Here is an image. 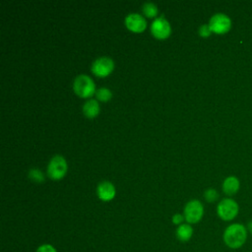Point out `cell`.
Returning a JSON list of instances; mask_svg holds the SVG:
<instances>
[{"instance_id":"6da1fadb","label":"cell","mask_w":252,"mask_h":252,"mask_svg":"<svg viewBox=\"0 0 252 252\" xmlns=\"http://www.w3.org/2000/svg\"><path fill=\"white\" fill-rule=\"evenodd\" d=\"M222 238L227 247L231 249L240 248L246 241L247 228L241 223H232L225 228Z\"/></svg>"},{"instance_id":"7a4b0ae2","label":"cell","mask_w":252,"mask_h":252,"mask_svg":"<svg viewBox=\"0 0 252 252\" xmlns=\"http://www.w3.org/2000/svg\"><path fill=\"white\" fill-rule=\"evenodd\" d=\"M73 89L76 94L81 97H90L95 94V86L93 79L87 75H79L74 79Z\"/></svg>"},{"instance_id":"3957f363","label":"cell","mask_w":252,"mask_h":252,"mask_svg":"<svg viewBox=\"0 0 252 252\" xmlns=\"http://www.w3.org/2000/svg\"><path fill=\"white\" fill-rule=\"evenodd\" d=\"M67 171V162L62 156L55 155L47 165V175L54 180L61 179Z\"/></svg>"},{"instance_id":"277c9868","label":"cell","mask_w":252,"mask_h":252,"mask_svg":"<svg viewBox=\"0 0 252 252\" xmlns=\"http://www.w3.org/2000/svg\"><path fill=\"white\" fill-rule=\"evenodd\" d=\"M238 210L239 208L237 203L230 198L222 199L217 207L218 216L222 220H226V221L233 220L237 216Z\"/></svg>"},{"instance_id":"5b68a950","label":"cell","mask_w":252,"mask_h":252,"mask_svg":"<svg viewBox=\"0 0 252 252\" xmlns=\"http://www.w3.org/2000/svg\"><path fill=\"white\" fill-rule=\"evenodd\" d=\"M204 215V207L198 200L189 201L184 208V218L187 223H197Z\"/></svg>"},{"instance_id":"8992f818","label":"cell","mask_w":252,"mask_h":252,"mask_svg":"<svg viewBox=\"0 0 252 252\" xmlns=\"http://www.w3.org/2000/svg\"><path fill=\"white\" fill-rule=\"evenodd\" d=\"M209 26L213 32L218 33V34H223L230 30L231 21L226 15L218 13V14H215L210 19Z\"/></svg>"},{"instance_id":"52a82bcc","label":"cell","mask_w":252,"mask_h":252,"mask_svg":"<svg viewBox=\"0 0 252 252\" xmlns=\"http://www.w3.org/2000/svg\"><path fill=\"white\" fill-rule=\"evenodd\" d=\"M113 60L106 56L95 59L92 64V72L97 77H106L113 71Z\"/></svg>"},{"instance_id":"ba28073f","label":"cell","mask_w":252,"mask_h":252,"mask_svg":"<svg viewBox=\"0 0 252 252\" xmlns=\"http://www.w3.org/2000/svg\"><path fill=\"white\" fill-rule=\"evenodd\" d=\"M171 32L170 25L164 17L156 18L151 25V32L158 39H164L169 36Z\"/></svg>"},{"instance_id":"9c48e42d","label":"cell","mask_w":252,"mask_h":252,"mask_svg":"<svg viewBox=\"0 0 252 252\" xmlns=\"http://www.w3.org/2000/svg\"><path fill=\"white\" fill-rule=\"evenodd\" d=\"M125 26L131 32H142L147 28V22L142 15L131 13L125 18Z\"/></svg>"},{"instance_id":"30bf717a","label":"cell","mask_w":252,"mask_h":252,"mask_svg":"<svg viewBox=\"0 0 252 252\" xmlns=\"http://www.w3.org/2000/svg\"><path fill=\"white\" fill-rule=\"evenodd\" d=\"M96 194L100 200L110 201L115 196V187L109 181H102L96 187Z\"/></svg>"},{"instance_id":"8fae6325","label":"cell","mask_w":252,"mask_h":252,"mask_svg":"<svg viewBox=\"0 0 252 252\" xmlns=\"http://www.w3.org/2000/svg\"><path fill=\"white\" fill-rule=\"evenodd\" d=\"M239 186V180L235 176H229L224 179L222 183V190L226 195L231 196L238 191Z\"/></svg>"},{"instance_id":"7c38bea8","label":"cell","mask_w":252,"mask_h":252,"mask_svg":"<svg viewBox=\"0 0 252 252\" xmlns=\"http://www.w3.org/2000/svg\"><path fill=\"white\" fill-rule=\"evenodd\" d=\"M193 235V228L190 223H182L176 228V237L181 242H187Z\"/></svg>"},{"instance_id":"4fadbf2b","label":"cell","mask_w":252,"mask_h":252,"mask_svg":"<svg viewBox=\"0 0 252 252\" xmlns=\"http://www.w3.org/2000/svg\"><path fill=\"white\" fill-rule=\"evenodd\" d=\"M83 112L86 117L94 118L99 112V104L95 99H89L83 105Z\"/></svg>"},{"instance_id":"5bb4252c","label":"cell","mask_w":252,"mask_h":252,"mask_svg":"<svg viewBox=\"0 0 252 252\" xmlns=\"http://www.w3.org/2000/svg\"><path fill=\"white\" fill-rule=\"evenodd\" d=\"M142 11L144 13V15L148 18H154L157 16L158 10V7L152 3V2H146L143 6H142Z\"/></svg>"},{"instance_id":"9a60e30c","label":"cell","mask_w":252,"mask_h":252,"mask_svg":"<svg viewBox=\"0 0 252 252\" xmlns=\"http://www.w3.org/2000/svg\"><path fill=\"white\" fill-rule=\"evenodd\" d=\"M95 97L100 100V101H108L111 96H112V93L109 89L107 88H99L98 90L95 91Z\"/></svg>"},{"instance_id":"2e32d148","label":"cell","mask_w":252,"mask_h":252,"mask_svg":"<svg viewBox=\"0 0 252 252\" xmlns=\"http://www.w3.org/2000/svg\"><path fill=\"white\" fill-rule=\"evenodd\" d=\"M29 178L36 183H41L44 181L43 173L37 168H32L29 170Z\"/></svg>"},{"instance_id":"e0dca14e","label":"cell","mask_w":252,"mask_h":252,"mask_svg":"<svg viewBox=\"0 0 252 252\" xmlns=\"http://www.w3.org/2000/svg\"><path fill=\"white\" fill-rule=\"evenodd\" d=\"M204 197H205V199H206L208 202L212 203V202H215V201L219 198V193H218L215 189L209 188V189H207V190L205 191Z\"/></svg>"},{"instance_id":"ac0fdd59","label":"cell","mask_w":252,"mask_h":252,"mask_svg":"<svg viewBox=\"0 0 252 252\" xmlns=\"http://www.w3.org/2000/svg\"><path fill=\"white\" fill-rule=\"evenodd\" d=\"M35 252H57V250L53 245L48 244V243H44V244L39 245L36 248Z\"/></svg>"},{"instance_id":"d6986e66","label":"cell","mask_w":252,"mask_h":252,"mask_svg":"<svg viewBox=\"0 0 252 252\" xmlns=\"http://www.w3.org/2000/svg\"><path fill=\"white\" fill-rule=\"evenodd\" d=\"M212 30L210 28L209 25H202L200 28H199V34L203 37H207L209 36L211 33H212Z\"/></svg>"},{"instance_id":"ffe728a7","label":"cell","mask_w":252,"mask_h":252,"mask_svg":"<svg viewBox=\"0 0 252 252\" xmlns=\"http://www.w3.org/2000/svg\"><path fill=\"white\" fill-rule=\"evenodd\" d=\"M184 220H185V218H184V216L181 215V214H175V215H173L172 218H171L172 222H173L174 224H177V225L182 224V221H183Z\"/></svg>"},{"instance_id":"44dd1931","label":"cell","mask_w":252,"mask_h":252,"mask_svg":"<svg viewBox=\"0 0 252 252\" xmlns=\"http://www.w3.org/2000/svg\"><path fill=\"white\" fill-rule=\"evenodd\" d=\"M247 229H248V231L250 232V234L252 235V220L248 222V225H247Z\"/></svg>"}]
</instances>
